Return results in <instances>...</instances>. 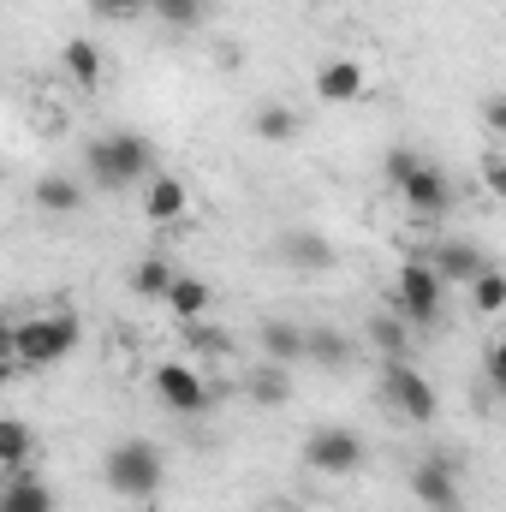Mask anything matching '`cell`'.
Segmentation results:
<instances>
[{"instance_id": "obj_1", "label": "cell", "mask_w": 506, "mask_h": 512, "mask_svg": "<svg viewBox=\"0 0 506 512\" xmlns=\"http://www.w3.org/2000/svg\"><path fill=\"white\" fill-rule=\"evenodd\" d=\"M84 340V322L72 310H36V316H18L6 328V352L18 370H48V364H66Z\"/></svg>"}, {"instance_id": "obj_2", "label": "cell", "mask_w": 506, "mask_h": 512, "mask_svg": "<svg viewBox=\"0 0 506 512\" xmlns=\"http://www.w3.org/2000/svg\"><path fill=\"white\" fill-rule=\"evenodd\" d=\"M84 173H90L96 191L120 197L131 185H149L155 149H149V137H137V131H102V137L84 143Z\"/></svg>"}, {"instance_id": "obj_3", "label": "cell", "mask_w": 506, "mask_h": 512, "mask_svg": "<svg viewBox=\"0 0 506 512\" xmlns=\"http://www.w3.org/2000/svg\"><path fill=\"white\" fill-rule=\"evenodd\" d=\"M102 477H108V489H114L120 501H155V495H161V483H167V459H161V447H155V441L126 435V441H114V447H108Z\"/></svg>"}, {"instance_id": "obj_4", "label": "cell", "mask_w": 506, "mask_h": 512, "mask_svg": "<svg viewBox=\"0 0 506 512\" xmlns=\"http://www.w3.org/2000/svg\"><path fill=\"white\" fill-rule=\"evenodd\" d=\"M441 298H447V280L423 262V256H405L393 286H387V304L411 322V328H435L441 322Z\"/></svg>"}, {"instance_id": "obj_5", "label": "cell", "mask_w": 506, "mask_h": 512, "mask_svg": "<svg viewBox=\"0 0 506 512\" xmlns=\"http://www.w3.org/2000/svg\"><path fill=\"white\" fill-rule=\"evenodd\" d=\"M381 399H387V411L405 417V423H435V417H441V393H435V382H429L411 358L381 364Z\"/></svg>"}, {"instance_id": "obj_6", "label": "cell", "mask_w": 506, "mask_h": 512, "mask_svg": "<svg viewBox=\"0 0 506 512\" xmlns=\"http://www.w3.org/2000/svg\"><path fill=\"white\" fill-rule=\"evenodd\" d=\"M364 459H370V447H364V435L346 429V423H316V429L304 435V465H310L316 477H352V471H364Z\"/></svg>"}, {"instance_id": "obj_7", "label": "cell", "mask_w": 506, "mask_h": 512, "mask_svg": "<svg viewBox=\"0 0 506 512\" xmlns=\"http://www.w3.org/2000/svg\"><path fill=\"white\" fill-rule=\"evenodd\" d=\"M149 393H155L173 417H203V411L215 405V387L203 382V370H197L191 358H167V364H155Z\"/></svg>"}, {"instance_id": "obj_8", "label": "cell", "mask_w": 506, "mask_h": 512, "mask_svg": "<svg viewBox=\"0 0 506 512\" xmlns=\"http://www.w3.org/2000/svg\"><path fill=\"white\" fill-rule=\"evenodd\" d=\"M411 495H417V507H423V512L465 507V501H459V465H453L447 453L417 459V465H411Z\"/></svg>"}, {"instance_id": "obj_9", "label": "cell", "mask_w": 506, "mask_h": 512, "mask_svg": "<svg viewBox=\"0 0 506 512\" xmlns=\"http://www.w3.org/2000/svg\"><path fill=\"white\" fill-rule=\"evenodd\" d=\"M399 203H405V215H411V221H441V215H453L459 191H453V179H447L435 161H423V167H417V179L399 191Z\"/></svg>"}, {"instance_id": "obj_10", "label": "cell", "mask_w": 506, "mask_h": 512, "mask_svg": "<svg viewBox=\"0 0 506 512\" xmlns=\"http://www.w3.org/2000/svg\"><path fill=\"white\" fill-rule=\"evenodd\" d=\"M364 90H370L364 60L334 54V60H322V66H316V96H322L328 108H352V102H364Z\"/></svg>"}, {"instance_id": "obj_11", "label": "cell", "mask_w": 506, "mask_h": 512, "mask_svg": "<svg viewBox=\"0 0 506 512\" xmlns=\"http://www.w3.org/2000/svg\"><path fill=\"white\" fill-rule=\"evenodd\" d=\"M191 215V185L179 179V173H149V185H143V221L149 227H173V221H185Z\"/></svg>"}, {"instance_id": "obj_12", "label": "cell", "mask_w": 506, "mask_h": 512, "mask_svg": "<svg viewBox=\"0 0 506 512\" xmlns=\"http://www.w3.org/2000/svg\"><path fill=\"white\" fill-rule=\"evenodd\" d=\"M256 352H262V364H304L310 358V328H298V322H286V316H262L256 322Z\"/></svg>"}, {"instance_id": "obj_13", "label": "cell", "mask_w": 506, "mask_h": 512, "mask_svg": "<svg viewBox=\"0 0 506 512\" xmlns=\"http://www.w3.org/2000/svg\"><path fill=\"white\" fill-rule=\"evenodd\" d=\"M417 256H423L447 286H453V280H459V286H471V280L489 268V256L477 251V245H465V239H441V245H429V251H417Z\"/></svg>"}, {"instance_id": "obj_14", "label": "cell", "mask_w": 506, "mask_h": 512, "mask_svg": "<svg viewBox=\"0 0 506 512\" xmlns=\"http://www.w3.org/2000/svg\"><path fill=\"white\" fill-rule=\"evenodd\" d=\"M0 512H60V501H54L48 477H36V471L24 465V471H6V483H0Z\"/></svg>"}, {"instance_id": "obj_15", "label": "cell", "mask_w": 506, "mask_h": 512, "mask_svg": "<svg viewBox=\"0 0 506 512\" xmlns=\"http://www.w3.org/2000/svg\"><path fill=\"white\" fill-rule=\"evenodd\" d=\"M280 262L286 268H304V274H322V268H334L340 256H334V245L322 239V233H310V227H292V233H280Z\"/></svg>"}, {"instance_id": "obj_16", "label": "cell", "mask_w": 506, "mask_h": 512, "mask_svg": "<svg viewBox=\"0 0 506 512\" xmlns=\"http://www.w3.org/2000/svg\"><path fill=\"white\" fill-rule=\"evenodd\" d=\"M30 203H36L42 215L66 221V215H78V209H84V179H72V173H42V179H36V191H30Z\"/></svg>"}, {"instance_id": "obj_17", "label": "cell", "mask_w": 506, "mask_h": 512, "mask_svg": "<svg viewBox=\"0 0 506 512\" xmlns=\"http://www.w3.org/2000/svg\"><path fill=\"white\" fill-rule=\"evenodd\" d=\"M364 334H370V346L381 352V364H399V358H411V322H405L393 304L370 316V328H364Z\"/></svg>"}, {"instance_id": "obj_18", "label": "cell", "mask_w": 506, "mask_h": 512, "mask_svg": "<svg viewBox=\"0 0 506 512\" xmlns=\"http://www.w3.org/2000/svg\"><path fill=\"white\" fill-rule=\"evenodd\" d=\"M60 66H66V78H72L78 90H96V84H102V66H108V60H102V48H96L90 36H72V42L60 48Z\"/></svg>"}, {"instance_id": "obj_19", "label": "cell", "mask_w": 506, "mask_h": 512, "mask_svg": "<svg viewBox=\"0 0 506 512\" xmlns=\"http://www.w3.org/2000/svg\"><path fill=\"white\" fill-rule=\"evenodd\" d=\"M173 280H179V268L167 262V256H137L131 262V292L137 298H155V304H167V292H173Z\"/></svg>"}, {"instance_id": "obj_20", "label": "cell", "mask_w": 506, "mask_h": 512, "mask_svg": "<svg viewBox=\"0 0 506 512\" xmlns=\"http://www.w3.org/2000/svg\"><path fill=\"white\" fill-rule=\"evenodd\" d=\"M209 304H215V286H209V280H197V274H179V280H173V292H167V310H173L179 322H203V316H209Z\"/></svg>"}, {"instance_id": "obj_21", "label": "cell", "mask_w": 506, "mask_h": 512, "mask_svg": "<svg viewBox=\"0 0 506 512\" xmlns=\"http://www.w3.org/2000/svg\"><path fill=\"white\" fill-rule=\"evenodd\" d=\"M245 393H251L262 411H280V405L292 399V370H286V364H256L251 382H245Z\"/></svg>"}, {"instance_id": "obj_22", "label": "cell", "mask_w": 506, "mask_h": 512, "mask_svg": "<svg viewBox=\"0 0 506 512\" xmlns=\"http://www.w3.org/2000/svg\"><path fill=\"white\" fill-rule=\"evenodd\" d=\"M251 131L262 137V143H292V137L304 131V120H298L286 102H262V108L251 114Z\"/></svg>"}, {"instance_id": "obj_23", "label": "cell", "mask_w": 506, "mask_h": 512, "mask_svg": "<svg viewBox=\"0 0 506 512\" xmlns=\"http://www.w3.org/2000/svg\"><path fill=\"white\" fill-rule=\"evenodd\" d=\"M304 364H316V370H346V364H352V340L334 334V328H310V358H304Z\"/></svg>"}, {"instance_id": "obj_24", "label": "cell", "mask_w": 506, "mask_h": 512, "mask_svg": "<svg viewBox=\"0 0 506 512\" xmlns=\"http://www.w3.org/2000/svg\"><path fill=\"white\" fill-rule=\"evenodd\" d=\"M30 447H36L30 423H24V417H0V465H6V471H24V465H30Z\"/></svg>"}, {"instance_id": "obj_25", "label": "cell", "mask_w": 506, "mask_h": 512, "mask_svg": "<svg viewBox=\"0 0 506 512\" xmlns=\"http://www.w3.org/2000/svg\"><path fill=\"white\" fill-rule=\"evenodd\" d=\"M185 352L203 358V364H221V358H233V340L209 322H185Z\"/></svg>"}, {"instance_id": "obj_26", "label": "cell", "mask_w": 506, "mask_h": 512, "mask_svg": "<svg viewBox=\"0 0 506 512\" xmlns=\"http://www.w3.org/2000/svg\"><path fill=\"white\" fill-rule=\"evenodd\" d=\"M465 292H471L477 316H501V310H506V268H495V262H489V268H483Z\"/></svg>"}, {"instance_id": "obj_27", "label": "cell", "mask_w": 506, "mask_h": 512, "mask_svg": "<svg viewBox=\"0 0 506 512\" xmlns=\"http://www.w3.org/2000/svg\"><path fill=\"white\" fill-rule=\"evenodd\" d=\"M429 155H417L411 143H393L387 155H381V185H393V191H405L411 179H417V167H423Z\"/></svg>"}, {"instance_id": "obj_28", "label": "cell", "mask_w": 506, "mask_h": 512, "mask_svg": "<svg viewBox=\"0 0 506 512\" xmlns=\"http://www.w3.org/2000/svg\"><path fill=\"white\" fill-rule=\"evenodd\" d=\"M477 179H483V191L495 203H506V149H483L477 155Z\"/></svg>"}, {"instance_id": "obj_29", "label": "cell", "mask_w": 506, "mask_h": 512, "mask_svg": "<svg viewBox=\"0 0 506 512\" xmlns=\"http://www.w3.org/2000/svg\"><path fill=\"white\" fill-rule=\"evenodd\" d=\"M90 12H96V18H108V24H131V18L155 12V0H90Z\"/></svg>"}, {"instance_id": "obj_30", "label": "cell", "mask_w": 506, "mask_h": 512, "mask_svg": "<svg viewBox=\"0 0 506 512\" xmlns=\"http://www.w3.org/2000/svg\"><path fill=\"white\" fill-rule=\"evenodd\" d=\"M155 12H161V24H173V30L203 24V0H155Z\"/></svg>"}, {"instance_id": "obj_31", "label": "cell", "mask_w": 506, "mask_h": 512, "mask_svg": "<svg viewBox=\"0 0 506 512\" xmlns=\"http://www.w3.org/2000/svg\"><path fill=\"white\" fill-rule=\"evenodd\" d=\"M483 370H489V387H495V393H506V334H501V340H489Z\"/></svg>"}, {"instance_id": "obj_32", "label": "cell", "mask_w": 506, "mask_h": 512, "mask_svg": "<svg viewBox=\"0 0 506 512\" xmlns=\"http://www.w3.org/2000/svg\"><path fill=\"white\" fill-rule=\"evenodd\" d=\"M483 126H489V137H501V143H506V90L483 102Z\"/></svg>"}, {"instance_id": "obj_33", "label": "cell", "mask_w": 506, "mask_h": 512, "mask_svg": "<svg viewBox=\"0 0 506 512\" xmlns=\"http://www.w3.org/2000/svg\"><path fill=\"white\" fill-rule=\"evenodd\" d=\"M447 512H465V507H447Z\"/></svg>"}]
</instances>
